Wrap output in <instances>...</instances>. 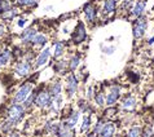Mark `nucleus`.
Listing matches in <instances>:
<instances>
[{"mask_svg":"<svg viewBox=\"0 0 154 137\" xmlns=\"http://www.w3.org/2000/svg\"><path fill=\"white\" fill-rule=\"evenodd\" d=\"M23 114H25V109L21 105H18V104L12 105L11 108L8 109V122L14 126V124L21 122V119L23 118Z\"/></svg>","mask_w":154,"mask_h":137,"instance_id":"1","label":"nucleus"},{"mask_svg":"<svg viewBox=\"0 0 154 137\" xmlns=\"http://www.w3.org/2000/svg\"><path fill=\"white\" fill-rule=\"evenodd\" d=\"M31 89H32V85L30 84V83L23 84L22 87H21V88L18 89V92L16 93L13 102H14V104H20V102H25V100H26L27 96H29V93L31 92Z\"/></svg>","mask_w":154,"mask_h":137,"instance_id":"2","label":"nucleus"},{"mask_svg":"<svg viewBox=\"0 0 154 137\" xmlns=\"http://www.w3.org/2000/svg\"><path fill=\"white\" fill-rule=\"evenodd\" d=\"M145 29H146V20H145L144 17H141V18L137 20V22H136L135 26H134V36L136 38V39L143 38L144 32H145Z\"/></svg>","mask_w":154,"mask_h":137,"instance_id":"3","label":"nucleus"},{"mask_svg":"<svg viewBox=\"0 0 154 137\" xmlns=\"http://www.w3.org/2000/svg\"><path fill=\"white\" fill-rule=\"evenodd\" d=\"M38 106H40V108H47V106H49L51 104V95L48 92H40L39 95L36 96L35 98Z\"/></svg>","mask_w":154,"mask_h":137,"instance_id":"4","label":"nucleus"},{"mask_svg":"<svg viewBox=\"0 0 154 137\" xmlns=\"http://www.w3.org/2000/svg\"><path fill=\"white\" fill-rule=\"evenodd\" d=\"M72 38H74V41L76 43V44H79V43H82L84 39H85V29H84V25L82 22L78 23V27H76L74 35H72Z\"/></svg>","mask_w":154,"mask_h":137,"instance_id":"5","label":"nucleus"},{"mask_svg":"<svg viewBox=\"0 0 154 137\" xmlns=\"http://www.w3.org/2000/svg\"><path fill=\"white\" fill-rule=\"evenodd\" d=\"M76 88H78V80H76L74 75H70L67 78V93H69L70 97L75 95Z\"/></svg>","mask_w":154,"mask_h":137,"instance_id":"6","label":"nucleus"},{"mask_svg":"<svg viewBox=\"0 0 154 137\" xmlns=\"http://www.w3.org/2000/svg\"><path fill=\"white\" fill-rule=\"evenodd\" d=\"M30 68H31V66H30L29 62H21L16 66V72L21 76H25L30 72Z\"/></svg>","mask_w":154,"mask_h":137,"instance_id":"7","label":"nucleus"},{"mask_svg":"<svg viewBox=\"0 0 154 137\" xmlns=\"http://www.w3.org/2000/svg\"><path fill=\"white\" fill-rule=\"evenodd\" d=\"M35 35H36V31L34 29H26L22 32V35H21V39H22L23 43H29V41H32L34 40Z\"/></svg>","mask_w":154,"mask_h":137,"instance_id":"8","label":"nucleus"},{"mask_svg":"<svg viewBox=\"0 0 154 137\" xmlns=\"http://www.w3.org/2000/svg\"><path fill=\"white\" fill-rule=\"evenodd\" d=\"M118 97H119V88L118 87H114L110 89V93H109V96L106 97V104L108 105H113L115 101L118 100Z\"/></svg>","mask_w":154,"mask_h":137,"instance_id":"9","label":"nucleus"},{"mask_svg":"<svg viewBox=\"0 0 154 137\" xmlns=\"http://www.w3.org/2000/svg\"><path fill=\"white\" fill-rule=\"evenodd\" d=\"M114 132H115V127L112 123H109V124H105V126L102 127L100 135H101V137H113Z\"/></svg>","mask_w":154,"mask_h":137,"instance_id":"10","label":"nucleus"},{"mask_svg":"<svg viewBox=\"0 0 154 137\" xmlns=\"http://www.w3.org/2000/svg\"><path fill=\"white\" fill-rule=\"evenodd\" d=\"M49 54H51V50L49 48H45L43 52L39 54V57H38L36 59V67H40L42 65H44V63L48 61V58H49Z\"/></svg>","mask_w":154,"mask_h":137,"instance_id":"11","label":"nucleus"},{"mask_svg":"<svg viewBox=\"0 0 154 137\" xmlns=\"http://www.w3.org/2000/svg\"><path fill=\"white\" fill-rule=\"evenodd\" d=\"M49 105H51V109H52L53 111H58L60 108H61V105H62V97H61V95L51 97V104Z\"/></svg>","mask_w":154,"mask_h":137,"instance_id":"12","label":"nucleus"},{"mask_svg":"<svg viewBox=\"0 0 154 137\" xmlns=\"http://www.w3.org/2000/svg\"><path fill=\"white\" fill-rule=\"evenodd\" d=\"M84 14H85V17H87L88 21H95V18H96V9H95V7L89 5V4H88V5H85Z\"/></svg>","mask_w":154,"mask_h":137,"instance_id":"13","label":"nucleus"},{"mask_svg":"<svg viewBox=\"0 0 154 137\" xmlns=\"http://www.w3.org/2000/svg\"><path fill=\"white\" fill-rule=\"evenodd\" d=\"M78 119H79V111H74V113H71L70 118L67 119V123H66V128H67V129H71V128L76 124Z\"/></svg>","mask_w":154,"mask_h":137,"instance_id":"14","label":"nucleus"},{"mask_svg":"<svg viewBox=\"0 0 154 137\" xmlns=\"http://www.w3.org/2000/svg\"><path fill=\"white\" fill-rule=\"evenodd\" d=\"M123 108L125 109H134L135 105H136V100L134 96H128L126 100H123Z\"/></svg>","mask_w":154,"mask_h":137,"instance_id":"15","label":"nucleus"},{"mask_svg":"<svg viewBox=\"0 0 154 137\" xmlns=\"http://www.w3.org/2000/svg\"><path fill=\"white\" fill-rule=\"evenodd\" d=\"M144 9H145V2H139L137 4L135 5V8H134V14L135 16H141L143 14V12H144Z\"/></svg>","mask_w":154,"mask_h":137,"instance_id":"16","label":"nucleus"},{"mask_svg":"<svg viewBox=\"0 0 154 137\" xmlns=\"http://www.w3.org/2000/svg\"><path fill=\"white\" fill-rule=\"evenodd\" d=\"M12 9V4L8 0H0V13H4V12H8Z\"/></svg>","mask_w":154,"mask_h":137,"instance_id":"17","label":"nucleus"},{"mask_svg":"<svg viewBox=\"0 0 154 137\" xmlns=\"http://www.w3.org/2000/svg\"><path fill=\"white\" fill-rule=\"evenodd\" d=\"M105 12L106 13H110L115 9V0H106L105 2Z\"/></svg>","mask_w":154,"mask_h":137,"instance_id":"18","label":"nucleus"},{"mask_svg":"<svg viewBox=\"0 0 154 137\" xmlns=\"http://www.w3.org/2000/svg\"><path fill=\"white\" fill-rule=\"evenodd\" d=\"M51 95L52 96H58V95H61V84L60 83H54L52 87H51Z\"/></svg>","mask_w":154,"mask_h":137,"instance_id":"19","label":"nucleus"},{"mask_svg":"<svg viewBox=\"0 0 154 137\" xmlns=\"http://www.w3.org/2000/svg\"><path fill=\"white\" fill-rule=\"evenodd\" d=\"M9 58H11V53L9 52H3V53H0V66H3V65H5V63L9 61Z\"/></svg>","mask_w":154,"mask_h":137,"instance_id":"20","label":"nucleus"},{"mask_svg":"<svg viewBox=\"0 0 154 137\" xmlns=\"http://www.w3.org/2000/svg\"><path fill=\"white\" fill-rule=\"evenodd\" d=\"M35 44H45V41H47V38L45 35H42V34H36L35 38H34V40H32Z\"/></svg>","mask_w":154,"mask_h":137,"instance_id":"21","label":"nucleus"},{"mask_svg":"<svg viewBox=\"0 0 154 137\" xmlns=\"http://www.w3.org/2000/svg\"><path fill=\"white\" fill-rule=\"evenodd\" d=\"M56 49H54V56H56V57H60V56L62 54V52H63V44L62 43H56Z\"/></svg>","mask_w":154,"mask_h":137,"instance_id":"22","label":"nucleus"},{"mask_svg":"<svg viewBox=\"0 0 154 137\" xmlns=\"http://www.w3.org/2000/svg\"><path fill=\"white\" fill-rule=\"evenodd\" d=\"M127 137H140V128L139 127H134L131 128L130 132H128Z\"/></svg>","mask_w":154,"mask_h":137,"instance_id":"23","label":"nucleus"},{"mask_svg":"<svg viewBox=\"0 0 154 137\" xmlns=\"http://www.w3.org/2000/svg\"><path fill=\"white\" fill-rule=\"evenodd\" d=\"M101 49H102V52L106 53V54H112L115 50V48L113 45H101Z\"/></svg>","mask_w":154,"mask_h":137,"instance_id":"24","label":"nucleus"},{"mask_svg":"<svg viewBox=\"0 0 154 137\" xmlns=\"http://www.w3.org/2000/svg\"><path fill=\"white\" fill-rule=\"evenodd\" d=\"M79 65V57L78 56H74V57L71 58V61H70V68L71 70H74V68H76Z\"/></svg>","mask_w":154,"mask_h":137,"instance_id":"25","label":"nucleus"},{"mask_svg":"<svg viewBox=\"0 0 154 137\" xmlns=\"http://www.w3.org/2000/svg\"><path fill=\"white\" fill-rule=\"evenodd\" d=\"M88 127H89V118L85 117L83 119V124H82V127H80V131H82V132H87L88 131Z\"/></svg>","mask_w":154,"mask_h":137,"instance_id":"26","label":"nucleus"},{"mask_svg":"<svg viewBox=\"0 0 154 137\" xmlns=\"http://www.w3.org/2000/svg\"><path fill=\"white\" fill-rule=\"evenodd\" d=\"M38 0H18L20 5H35Z\"/></svg>","mask_w":154,"mask_h":137,"instance_id":"27","label":"nucleus"},{"mask_svg":"<svg viewBox=\"0 0 154 137\" xmlns=\"http://www.w3.org/2000/svg\"><path fill=\"white\" fill-rule=\"evenodd\" d=\"M96 104L102 106L105 104V96L102 95V93H98V95H96Z\"/></svg>","mask_w":154,"mask_h":137,"instance_id":"28","label":"nucleus"},{"mask_svg":"<svg viewBox=\"0 0 154 137\" xmlns=\"http://www.w3.org/2000/svg\"><path fill=\"white\" fill-rule=\"evenodd\" d=\"M2 16H3V18H13V17L16 16V11H13V9H11V11H8V12H4V13H2Z\"/></svg>","mask_w":154,"mask_h":137,"instance_id":"29","label":"nucleus"},{"mask_svg":"<svg viewBox=\"0 0 154 137\" xmlns=\"http://www.w3.org/2000/svg\"><path fill=\"white\" fill-rule=\"evenodd\" d=\"M12 127H13V124H12V123H9V122H7V123L4 124V126H3V128H2V129H3V132H9V131L12 129Z\"/></svg>","mask_w":154,"mask_h":137,"instance_id":"30","label":"nucleus"},{"mask_svg":"<svg viewBox=\"0 0 154 137\" xmlns=\"http://www.w3.org/2000/svg\"><path fill=\"white\" fill-rule=\"evenodd\" d=\"M74 135L71 133V131L70 129H66V131H63V132H61V136L60 137H72Z\"/></svg>","mask_w":154,"mask_h":137,"instance_id":"31","label":"nucleus"},{"mask_svg":"<svg viewBox=\"0 0 154 137\" xmlns=\"http://www.w3.org/2000/svg\"><path fill=\"white\" fill-rule=\"evenodd\" d=\"M34 100H35V97H34V96H30L27 100H25V106H30V105H31L32 102H34Z\"/></svg>","mask_w":154,"mask_h":137,"instance_id":"32","label":"nucleus"},{"mask_svg":"<svg viewBox=\"0 0 154 137\" xmlns=\"http://www.w3.org/2000/svg\"><path fill=\"white\" fill-rule=\"evenodd\" d=\"M102 127H104L102 122H98V123H97V126H96V128H95V133H100L101 129H102Z\"/></svg>","mask_w":154,"mask_h":137,"instance_id":"33","label":"nucleus"},{"mask_svg":"<svg viewBox=\"0 0 154 137\" xmlns=\"http://www.w3.org/2000/svg\"><path fill=\"white\" fill-rule=\"evenodd\" d=\"M63 67H65V62H60L58 65L56 66V70H57V71H58V70H62Z\"/></svg>","mask_w":154,"mask_h":137,"instance_id":"34","label":"nucleus"},{"mask_svg":"<svg viewBox=\"0 0 154 137\" xmlns=\"http://www.w3.org/2000/svg\"><path fill=\"white\" fill-rule=\"evenodd\" d=\"M32 58H34V53H29L27 57H26V59H27V61H31Z\"/></svg>","mask_w":154,"mask_h":137,"instance_id":"35","label":"nucleus"},{"mask_svg":"<svg viewBox=\"0 0 154 137\" xmlns=\"http://www.w3.org/2000/svg\"><path fill=\"white\" fill-rule=\"evenodd\" d=\"M18 25H20V26H21V27H22V26H23V25H25V20H20V22H18Z\"/></svg>","mask_w":154,"mask_h":137,"instance_id":"36","label":"nucleus"},{"mask_svg":"<svg viewBox=\"0 0 154 137\" xmlns=\"http://www.w3.org/2000/svg\"><path fill=\"white\" fill-rule=\"evenodd\" d=\"M8 137H18V135H17V133H14V132H12V133H11L9 136H8Z\"/></svg>","mask_w":154,"mask_h":137,"instance_id":"37","label":"nucleus"},{"mask_svg":"<svg viewBox=\"0 0 154 137\" xmlns=\"http://www.w3.org/2000/svg\"><path fill=\"white\" fill-rule=\"evenodd\" d=\"M2 34H4V29H3V26H0V35Z\"/></svg>","mask_w":154,"mask_h":137,"instance_id":"38","label":"nucleus"},{"mask_svg":"<svg viewBox=\"0 0 154 137\" xmlns=\"http://www.w3.org/2000/svg\"><path fill=\"white\" fill-rule=\"evenodd\" d=\"M149 43H150V44H152V43H154V38H153V39H150V40H149Z\"/></svg>","mask_w":154,"mask_h":137,"instance_id":"39","label":"nucleus"},{"mask_svg":"<svg viewBox=\"0 0 154 137\" xmlns=\"http://www.w3.org/2000/svg\"><path fill=\"white\" fill-rule=\"evenodd\" d=\"M88 137H95V136H93V135H89V136H88Z\"/></svg>","mask_w":154,"mask_h":137,"instance_id":"40","label":"nucleus"}]
</instances>
